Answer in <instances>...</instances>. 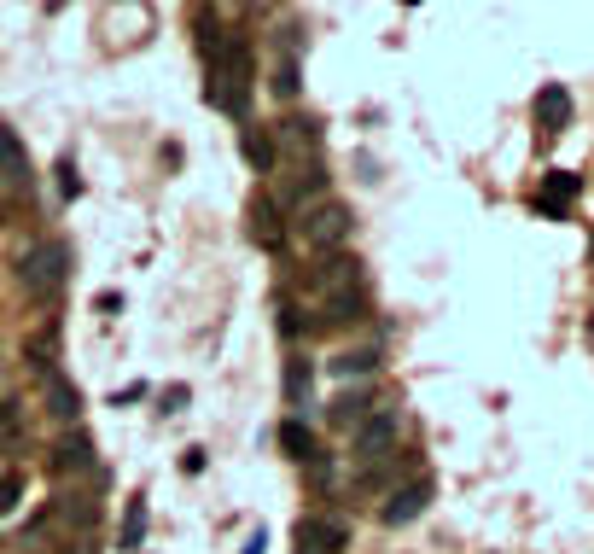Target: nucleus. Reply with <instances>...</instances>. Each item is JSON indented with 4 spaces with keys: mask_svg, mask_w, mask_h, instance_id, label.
I'll return each mask as SVG.
<instances>
[{
    "mask_svg": "<svg viewBox=\"0 0 594 554\" xmlns=\"http://www.w3.org/2000/svg\"><path fill=\"white\" fill-rule=\"evenodd\" d=\"M210 100L222 105L228 117H239V123H245V111H251V47H245L239 35L210 53Z\"/></svg>",
    "mask_w": 594,
    "mask_h": 554,
    "instance_id": "1",
    "label": "nucleus"
},
{
    "mask_svg": "<svg viewBox=\"0 0 594 554\" xmlns=\"http://www.w3.org/2000/svg\"><path fill=\"white\" fill-rule=\"evenodd\" d=\"M18 286L30 292L35 304H41V298H53V292L65 286V245H35V251H24V263H18Z\"/></svg>",
    "mask_w": 594,
    "mask_h": 554,
    "instance_id": "2",
    "label": "nucleus"
},
{
    "mask_svg": "<svg viewBox=\"0 0 594 554\" xmlns=\"http://www.w3.org/2000/svg\"><path fill=\"white\" fill-rule=\"evenodd\" d=\"M327 187H332V175L321 170V158H315V164H303V170L280 187V205L286 210H315V205H327Z\"/></svg>",
    "mask_w": 594,
    "mask_h": 554,
    "instance_id": "3",
    "label": "nucleus"
},
{
    "mask_svg": "<svg viewBox=\"0 0 594 554\" xmlns=\"http://www.w3.org/2000/svg\"><path fill=\"white\" fill-rule=\"evenodd\" d=\"M303 234H309V245H321V251H332V245H344L350 240V210L338 205H315L309 216H303Z\"/></svg>",
    "mask_w": 594,
    "mask_h": 554,
    "instance_id": "4",
    "label": "nucleus"
},
{
    "mask_svg": "<svg viewBox=\"0 0 594 554\" xmlns=\"http://www.w3.org/2000/svg\"><path fill=\"white\" fill-rule=\"evenodd\" d=\"M274 152H297L303 164H315V152H321V123H315V117L280 123V129H274Z\"/></svg>",
    "mask_w": 594,
    "mask_h": 554,
    "instance_id": "5",
    "label": "nucleus"
},
{
    "mask_svg": "<svg viewBox=\"0 0 594 554\" xmlns=\"http://www.w3.org/2000/svg\"><path fill=\"white\" fill-rule=\"evenodd\" d=\"M0 181H6L18 199L35 187V170H30V158H24V140L6 135V129H0Z\"/></svg>",
    "mask_w": 594,
    "mask_h": 554,
    "instance_id": "6",
    "label": "nucleus"
},
{
    "mask_svg": "<svg viewBox=\"0 0 594 554\" xmlns=\"http://www.w3.org/2000/svg\"><path fill=\"white\" fill-rule=\"evenodd\" d=\"M245 216H251V240H257V245H268V251H280V245H286V234H280V199H274V193H257Z\"/></svg>",
    "mask_w": 594,
    "mask_h": 554,
    "instance_id": "7",
    "label": "nucleus"
},
{
    "mask_svg": "<svg viewBox=\"0 0 594 554\" xmlns=\"http://www.w3.org/2000/svg\"><path fill=\"white\" fill-rule=\"evenodd\" d=\"M350 543V531L332 520H297V554H338Z\"/></svg>",
    "mask_w": 594,
    "mask_h": 554,
    "instance_id": "8",
    "label": "nucleus"
},
{
    "mask_svg": "<svg viewBox=\"0 0 594 554\" xmlns=\"http://www.w3.org/2000/svg\"><path fill=\"white\" fill-rule=\"evenodd\" d=\"M426 502H431V485H426V479H414V485H402L391 502L379 508V520H385V525H408V520H420V514H426Z\"/></svg>",
    "mask_w": 594,
    "mask_h": 554,
    "instance_id": "9",
    "label": "nucleus"
},
{
    "mask_svg": "<svg viewBox=\"0 0 594 554\" xmlns=\"http://www.w3.org/2000/svg\"><path fill=\"white\" fill-rule=\"evenodd\" d=\"M577 193H583V181H577L571 170H548L542 175V199H536V210H542V216H565Z\"/></svg>",
    "mask_w": 594,
    "mask_h": 554,
    "instance_id": "10",
    "label": "nucleus"
},
{
    "mask_svg": "<svg viewBox=\"0 0 594 554\" xmlns=\"http://www.w3.org/2000/svg\"><path fill=\"white\" fill-rule=\"evenodd\" d=\"M530 111H536V129H542V135H560L565 123H571V94H565L560 82H548Z\"/></svg>",
    "mask_w": 594,
    "mask_h": 554,
    "instance_id": "11",
    "label": "nucleus"
},
{
    "mask_svg": "<svg viewBox=\"0 0 594 554\" xmlns=\"http://www.w3.org/2000/svg\"><path fill=\"white\" fill-rule=\"evenodd\" d=\"M47 467H53V473H88V467H94V444H88V432H82V426H70L65 444L47 455Z\"/></svg>",
    "mask_w": 594,
    "mask_h": 554,
    "instance_id": "12",
    "label": "nucleus"
},
{
    "mask_svg": "<svg viewBox=\"0 0 594 554\" xmlns=\"http://www.w3.org/2000/svg\"><path fill=\"white\" fill-rule=\"evenodd\" d=\"M315 286H321V292H356V286H362V263H356V257H321V263H315Z\"/></svg>",
    "mask_w": 594,
    "mask_h": 554,
    "instance_id": "13",
    "label": "nucleus"
},
{
    "mask_svg": "<svg viewBox=\"0 0 594 554\" xmlns=\"http://www.w3.org/2000/svg\"><path fill=\"white\" fill-rule=\"evenodd\" d=\"M41 397H47V415H53V420L76 426V415H82V397H76V385H70L65 374H41Z\"/></svg>",
    "mask_w": 594,
    "mask_h": 554,
    "instance_id": "14",
    "label": "nucleus"
},
{
    "mask_svg": "<svg viewBox=\"0 0 594 554\" xmlns=\"http://www.w3.org/2000/svg\"><path fill=\"white\" fill-rule=\"evenodd\" d=\"M391 438H396V415H367L362 420V438H356V455L373 467L379 455L391 450Z\"/></svg>",
    "mask_w": 594,
    "mask_h": 554,
    "instance_id": "15",
    "label": "nucleus"
},
{
    "mask_svg": "<svg viewBox=\"0 0 594 554\" xmlns=\"http://www.w3.org/2000/svg\"><path fill=\"white\" fill-rule=\"evenodd\" d=\"M239 152H245V164L257 175L274 170V135H268L263 123H245V129H239Z\"/></svg>",
    "mask_w": 594,
    "mask_h": 554,
    "instance_id": "16",
    "label": "nucleus"
},
{
    "mask_svg": "<svg viewBox=\"0 0 594 554\" xmlns=\"http://www.w3.org/2000/svg\"><path fill=\"white\" fill-rule=\"evenodd\" d=\"M280 450L292 455V461H315L321 444H315V432H309L303 420H280Z\"/></svg>",
    "mask_w": 594,
    "mask_h": 554,
    "instance_id": "17",
    "label": "nucleus"
},
{
    "mask_svg": "<svg viewBox=\"0 0 594 554\" xmlns=\"http://www.w3.org/2000/svg\"><path fill=\"white\" fill-rule=\"evenodd\" d=\"M367 315V292L356 286V292H332L327 298V321H338V327H350V321H362Z\"/></svg>",
    "mask_w": 594,
    "mask_h": 554,
    "instance_id": "18",
    "label": "nucleus"
},
{
    "mask_svg": "<svg viewBox=\"0 0 594 554\" xmlns=\"http://www.w3.org/2000/svg\"><path fill=\"white\" fill-rule=\"evenodd\" d=\"M140 537H146V496H129V514H123L117 549H140Z\"/></svg>",
    "mask_w": 594,
    "mask_h": 554,
    "instance_id": "19",
    "label": "nucleus"
},
{
    "mask_svg": "<svg viewBox=\"0 0 594 554\" xmlns=\"http://www.w3.org/2000/svg\"><path fill=\"white\" fill-rule=\"evenodd\" d=\"M373 368H379V350H344V356H332V374H344V380L373 374Z\"/></svg>",
    "mask_w": 594,
    "mask_h": 554,
    "instance_id": "20",
    "label": "nucleus"
},
{
    "mask_svg": "<svg viewBox=\"0 0 594 554\" xmlns=\"http://www.w3.org/2000/svg\"><path fill=\"white\" fill-rule=\"evenodd\" d=\"M94 502H88V496H59V520L70 525V531H88V525H94Z\"/></svg>",
    "mask_w": 594,
    "mask_h": 554,
    "instance_id": "21",
    "label": "nucleus"
},
{
    "mask_svg": "<svg viewBox=\"0 0 594 554\" xmlns=\"http://www.w3.org/2000/svg\"><path fill=\"white\" fill-rule=\"evenodd\" d=\"M309 385H315V374H309V362H286V397H292L297 409L309 403Z\"/></svg>",
    "mask_w": 594,
    "mask_h": 554,
    "instance_id": "22",
    "label": "nucleus"
},
{
    "mask_svg": "<svg viewBox=\"0 0 594 554\" xmlns=\"http://www.w3.org/2000/svg\"><path fill=\"white\" fill-rule=\"evenodd\" d=\"M30 356H35V368H41V374H53V362H47V356H59V333H53V327H41V333L30 339Z\"/></svg>",
    "mask_w": 594,
    "mask_h": 554,
    "instance_id": "23",
    "label": "nucleus"
},
{
    "mask_svg": "<svg viewBox=\"0 0 594 554\" xmlns=\"http://www.w3.org/2000/svg\"><path fill=\"white\" fill-rule=\"evenodd\" d=\"M18 502H24V473H6V479H0V520L18 514Z\"/></svg>",
    "mask_w": 594,
    "mask_h": 554,
    "instance_id": "24",
    "label": "nucleus"
},
{
    "mask_svg": "<svg viewBox=\"0 0 594 554\" xmlns=\"http://www.w3.org/2000/svg\"><path fill=\"white\" fill-rule=\"evenodd\" d=\"M367 415V397H338L332 403V426H356Z\"/></svg>",
    "mask_w": 594,
    "mask_h": 554,
    "instance_id": "25",
    "label": "nucleus"
},
{
    "mask_svg": "<svg viewBox=\"0 0 594 554\" xmlns=\"http://www.w3.org/2000/svg\"><path fill=\"white\" fill-rule=\"evenodd\" d=\"M268 88H274L280 100H292V94H297V65H292V59H280V65H274V82H268Z\"/></svg>",
    "mask_w": 594,
    "mask_h": 554,
    "instance_id": "26",
    "label": "nucleus"
},
{
    "mask_svg": "<svg viewBox=\"0 0 594 554\" xmlns=\"http://www.w3.org/2000/svg\"><path fill=\"white\" fill-rule=\"evenodd\" d=\"M0 432H12V438L24 432V403H12V397L0 403Z\"/></svg>",
    "mask_w": 594,
    "mask_h": 554,
    "instance_id": "27",
    "label": "nucleus"
},
{
    "mask_svg": "<svg viewBox=\"0 0 594 554\" xmlns=\"http://www.w3.org/2000/svg\"><path fill=\"white\" fill-rule=\"evenodd\" d=\"M297 315H303V310H292V304L280 310V333H286V339H297V333H303V321H297Z\"/></svg>",
    "mask_w": 594,
    "mask_h": 554,
    "instance_id": "28",
    "label": "nucleus"
},
{
    "mask_svg": "<svg viewBox=\"0 0 594 554\" xmlns=\"http://www.w3.org/2000/svg\"><path fill=\"white\" fill-rule=\"evenodd\" d=\"M181 403H187V385H169V391H164V415H175Z\"/></svg>",
    "mask_w": 594,
    "mask_h": 554,
    "instance_id": "29",
    "label": "nucleus"
},
{
    "mask_svg": "<svg viewBox=\"0 0 594 554\" xmlns=\"http://www.w3.org/2000/svg\"><path fill=\"white\" fill-rule=\"evenodd\" d=\"M181 473H204V450H187V455H181Z\"/></svg>",
    "mask_w": 594,
    "mask_h": 554,
    "instance_id": "30",
    "label": "nucleus"
},
{
    "mask_svg": "<svg viewBox=\"0 0 594 554\" xmlns=\"http://www.w3.org/2000/svg\"><path fill=\"white\" fill-rule=\"evenodd\" d=\"M245 554H268V531H263V525L251 531V543H245Z\"/></svg>",
    "mask_w": 594,
    "mask_h": 554,
    "instance_id": "31",
    "label": "nucleus"
},
{
    "mask_svg": "<svg viewBox=\"0 0 594 554\" xmlns=\"http://www.w3.org/2000/svg\"><path fill=\"white\" fill-rule=\"evenodd\" d=\"M76 554H88V543H76Z\"/></svg>",
    "mask_w": 594,
    "mask_h": 554,
    "instance_id": "32",
    "label": "nucleus"
},
{
    "mask_svg": "<svg viewBox=\"0 0 594 554\" xmlns=\"http://www.w3.org/2000/svg\"><path fill=\"white\" fill-rule=\"evenodd\" d=\"M0 216H6V205H0Z\"/></svg>",
    "mask_w": 594,
    "mask_h": 554,
    "instance_id": "33",
    "label": "nucleus"
},
{
    "mask_svg": "<svg viewBox=\"0 0 594 554\" xmlns=\"http://www.w3.org/2000/svg\"><path fill=\"white\" fill-rule=\"evenodd\" d=\"M589 251H594V240H589Z\"/></svg>",
    "mask_w": 594,
    "mask_h": 554,
    "instance_id": "34",
    "label": "nucleus"
}]
</instances>
